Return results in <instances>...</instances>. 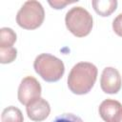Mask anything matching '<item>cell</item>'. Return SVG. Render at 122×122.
<instances>
[{
  "label": "cell",
  "mask_w": 122,
  "mask_h": 122,
  "mask_svg": "<svg viewBox=\"0 0 122 122\" xmlns=\"http://www.w3.org/2000/svg\"><path fill=\"white\" fill-rule=\"evenodd\" d=\"M97 68L90 62H79L71 70L68 87L75 94H86L93 87L97 78Z\"/></svg>",
  "instance_id": "6da1fadb"
},
{
  "label": "cell",
  "mask_w": 122,
  "mask_h": 122,
  "mask_svg": "<svg viewBox=\"0 0 122 122\" xmlns=\"http://www.w3.org/2000/svg\"><path fill=\"white\" fill-rule=\"evenodd\" d=\"M33 68L36 73L47 82L58 81L65 72L63 61L50 53H41L36 56Z\"/></svg>",
  "instance_id": "7a4b0ae2"
},
{
  "label": "cell",
  "mask_w": 122,
  "mask_h": 122,
  "mask_svg": "<svg viewBox=\"0 0 122 122\" xmlns=\"http://www.w3.org/2000/svg\"><path fill=\"white\" fill-rule=\"evenodd\" d=\"M65 23L67 29L77 37L88 35L92 29V17L82 7H73L66 13Z\"/></svg>",
  "instance_id": "3957f363"
},
{
  "label": "cell",
  "mask_w": 122,
  "mask_h": 122,
  "mask_svg": "<svg viewBox=\"0 0 122 122\" xmlns=\"http://www.w3.org/2000/svg\"><path fill=\"white\" fill-rule=\"evenodd\" d=\"M45 18L44 8L35 0L26 1L16 15L17 24L26 30H34L40 27Z\"/></svg>",
  "instance_id": "277c9868"
},
{
  "label": "cell",
  "mask_w": 122,
  "mask_h": 122,
  "mask_svg": "<svg viewBox=\"0 0 122 122\" xmlns=\"http://www.w3.org/2000/svg\"><path fill=\"white\" fill-rule=\"evenodd\" d=\"M41 95V85L33 76H26L22 79L18 88V100L23 105H29Z\"/></svg>",
  "instance_id": "5b68a950"
},
{
  "label": "cell",
  "mask_w": 122,
  "mask_h": 122,
  "mask_svg": "<svg viewBox=\"0 0 122 122\" xmlns=\"http://www.w3.org/2000/svg\"><path fill=\"white\" fill-rule=\"evenodd\" d=\"M100 86L102 91L106 93H110V94L117 93L122 86V81L119 71L112 67L105 68L101 74Z\"/></svg>",
  "instance_id": "8992f818"
},
{
  "label": "cell",
  "mask_w": 122,
  "mask_h": 122,
  "mask_svg": "<svg viewBox=\"0 0 122 122\" xmlns=\"http://www.w3.org/2000/svg\"><path fill=\"white\" fill-rule=\"evenodd\" d=\"M98 111L105 122H120L122 119V105L117 100H104L100 104Z\"/></svg>",
  "instance_id": "52a82bcc"
},
{
  "label": "cell",
  "mask_w": 122,
  "mask_h": 122,
  "mask_svg": "<svg viewBox=\"0 0 122 122\" xmlns=\"http://www.w3.org/2000/svg\"><path fill=\"white\" fill-rule=\"evenodd\" d=\"M26 111L30 120L40 122L45 120L49 116L51 112V107L46 99L39 97L27 105Z\"/></svg>",
  "instance_id": "ba28073f"
},
{
  "label": "cell",
  "mask_w": 122,
  "mask_h": 122,
  "mask_svg": "<svg viewBox=\"0 0 122 122\" xmlns=\"http://www.w3.org/2000/svg\"><path fill=\"white\" fill-rule=\"evenodd\" d=\"M92 4L95 12L101 16L111 15L117 7L116 0H93Z\"/></svg>",
  "instance_id": "9c48e42d"
},
{
  "label": "cell",
  "mask_w": 122,
  "mask_h": 122,
  "mask_svg": "<svg viewBox=\"0 0 122 122\" xmlns=\"http://www.w3.org/2000/svg\"><path fill=\"white\" fill-rule=\"evenodd\" d=\"M1 121L2 122H23L24 117L21 111L14 107L10 106L3 110L1 114Z\"/></svg>",
  "instance_id": "30bf717a"
},
{
  "label": "cell",
  "mask_w": 122,
  "mask_h": 122,
  "mask_svg": "<svg viewBox=\"0 0 122 122\" xmlns=\"http://www.w3.org/2000/svg\"><path fill=\"white\" fill-rule=\"evenodd\" d=\"M16 41V33L10 28H1L0 30V48L12 47Z\"/></svg>",
  "instance_id": "8fae6325"
},
{
  "label": "cell",
  "mask_w": 122,
  "mask_h": 122,
  "mask_svg": "<svg viewBox=\"0 0 122 122\" xmlns=\"http://www.w3.org/2000/svg\"><path fill=\"white\" fill-rule=\"evenodd\" d=\"M17 55V51L13 47L0 48V62L2 64H8L14 61Z\"/></svg>",
  "instance_id": "7c38bea8"
},
{
  "label": "cell",
  "mask_w": 122,
  "mask_h": 122,
  "mask_svg": "<svg viewBox=\"0 0 122 122\" xmlns=\"http://www.w3.org/2000/svg\"><path fill=\"white\" fill-rule=\"evenodd\" d=\"M52 122H84L79 116L73 113H62L54 118Z\"/></svg>",
  "instance_id": "4fadbf2b"
},
{
  "label": "cell",
  "mask_w": 122,
  "mask_h": 122,
  "mask_svg": "<svg viewBox=\"0 0 122 122\" xmlns=\"http://www.w3.org/2000/svg\"><path fill=\"white\" fill-rule=\"evenodd\" d=\"M112 30L114 32L122 37V13L118 14L112 21Z\"/></svg>",
  "instance_id": "5bb4252c"
},
{
  "label": "cell",
  "mask_w": 122,
  "mask_h": 122,
  "mask_svg": "<svg viewBox=\"0 0 122 122\" xmlns=\"http://www.w3.org/2000/svg\"><path fill=\"white\" fill-rule=\"evenodd\" d=\"M78 0H75V1H64V0H53V1H49V4L55 10H60V9H63L65 6L71 4V3H75L77 2Z\"/></svg>",
  "instance_id": "9a60e30c"
}]
</instances>
